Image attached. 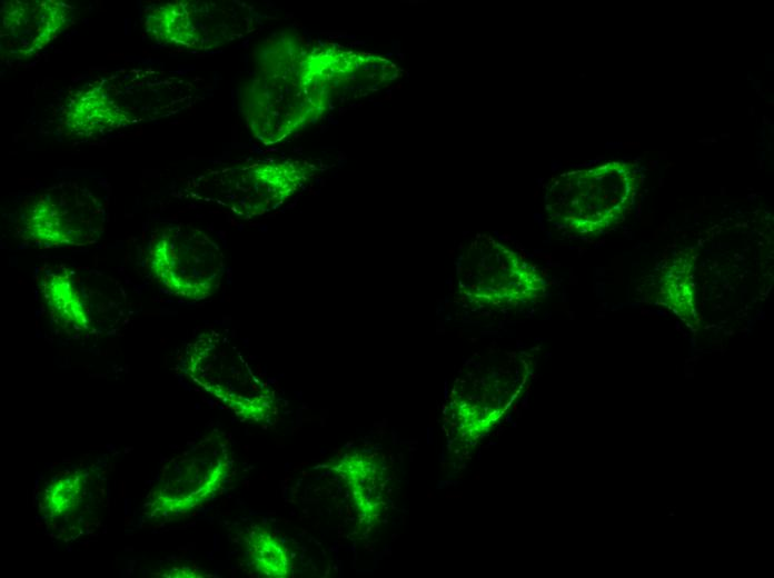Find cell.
Wrapping results in <instances>:
<instances>
[{
  "instance_id": "obj_1",
  "label": "cell",
  "mask_w": 774,
  "mask_h": 578,
  "mask_svg": "<svg viewBox=\"0 0 774 578\" xmlns=\"http://www.w3.org/2000/svg\"><path fill=\"white\" fill-rule=\"evenodd\" d=\"M198 99L199 86L189 79L151 68H123L100 74L69 93L60 122L71 136L98 138L168 118Z\"/></svg>"
},
{
  "instance_id": "obj_2",
  "label": "cell",
  "mask_w": 774,
  "mask_h": 578,
  "mask_svg": "<svg viewBox=\"0 0 774 578\" xmlns=\"http://www.w3.org/2000/svg\"><path fill=\"white\" fill-rule=\"evenodd\" d=\"M302 47L292 38L270 41L257 57L255 76L244 86L242 117L265 144L285 140L330 109L331 102L301 80Z\"/></svg>"
},
{
  "instance_id": "obj_3",
  "label": "cell",
  "mask_w": 774,
  "mask_h": 578,
  "mask_svg": "<svg viewBox=\"0 0 774 578\" xmlns=\"http://www.w3.org/2000/svg\"><path fill=\"white\" fill-rule=\"evenodd\" d=\"M637 185L635 167L623 161L566 172L552 182L547 210L565 228L596 236L625 219Z\"/></svg>"
},
{
  "instance_id": "obj_4",
  "label": "cell",
  "mask_w": 774,
  "mask_h": 578,
  "mask_svg": "<svg viewBox=\"0 0 774 578\" xmlns=\"http://www.w3.org/2000/svg\"><path fill=\"white\" fill-rule=\"evenodd\" d=\"M107 203L102 195L79 180L53 183L24 200L19 236L41 248L92 245L102 236Z\"/></svg>"
},
{
  "instance_id": "obj_5",
  "label": "cell",
  "mask_w": 774,
  "mask_h": 578,
  "mask_svg": "<svg viewBox=\"0 0 774 578\" xmlns=\"http://www.w3.org/2000/svg\"><path fill=\"white\" fill-rule=\"evenodd\" d=\"M315 170L306 160H259L206 171L188 182L186 191L250 219L280 206Z\"/></svg>"
},
{
  "instance_id": "obj_6",
  "label": "cell",
  "mask_w": 774,
  "mask_h": 578,
  "mask_svg": "<svg viewBox=\"0 0 774 578\" xmlns=\"http://www.w3.org/2000/svg\"><path fill=\"white\" fill-rule=\"evenodd\" d=\"M142 23L157 43L206 51L252 33L261 21L241 1L176 0L147 6Z\"/></svg>"
},
{
  "instance_id": "obj_7",
  "label": "cell",
  "mask_w": 774,
  "mask_h": 578,
  "mask_svg": "<svg viewBox=\"0 0 774 578\" xmlns=\"http://www.w3.org/2000/svg\"><path fill=\"white\" fill-rule=\"evenodd\" d=\"M146 263L166 291L192 300L215 292L225 270L219 246L202 230L183 223L166 225L151 233Z\"/></svg>"
},
{
  "instance_id": "obj_8",
  "label": "cell",
  "mask_w": 774,
  "mask_h": 578,
  "mask_svg": "<svg viewBox=\"0 0 774 578\" xmlns=\"http://www.w3.org/2000/svg\"><path fill=\"white\" fill-rule=\"evenodd\" d=\"M186 368L198 386L237 416L261 421L275 412L272 390L224 335H201L190 347Z\"/></svg>"
},
{
  "instance_id": "obj_9",
  "label": "cell",
  "mask_w": 774,
  "mask_h": 578,
  "mask_svg": "<svg viewBox=\"0 0 774 578\" xmlns=\"http://www.w3.org/2000/svg\"><path fill=\"white\" fill-rule=\"evenodd\" d=\"M393 66L380 57L345 50L336 46L309 48L304 44L300 56L302 82L327 98L331 104L337 99L360 93L389 79Z\"/></svg>"
},
{
  "instance_id": "obj_10",
  "label": "cell",
  "mask_w": 774,
  "mask_h": 578,
  "mask_svg": "<svg viewBox=\"0 0 774 578\" xmlns=\"http://www.w3.org/2000/svg\"><path fill=\"white\" fill-rule=\"evenodd\" d=\"M75 7L60 0H9L0 10L1 58L34 57L72 22Z\"/></svg>"
},
{
  "instance_id": "obj_11",
  "label": "cell",
  "mask_w": 774,
  "mask_h": 578,
  "mask_svg": "<svg viewBox=\"0 0 774 578\" xmlns=\"http://www.w3.org/2000/svg\"><path fill=\"white\" fill-rule=\"evenodd\" d=\"M39 288L58 325L78 333L91 329L95 310L102 307V293L78 271L62 263L49 266L41 272Z\"/></svg>"
},
{
  "instance_id": "obj_12",
  "label": "cell",
  "mask_w": 774,
  "mask_h": 578,
  "mask_svg": "<svg viewBox=\"0 0 774 578\" xmlns=\"http://www.w3.org/2000/svg\"><path fill=\"white\" fill-rule=\"evenodd\" d=\"M179 467L175 479L159 485L149 505L156 516L187 512L210 499L220 487L227 470L226 458H189Z\"/></svg>"
},
{
  "instance_id": "obj_13",
  "label": "cell",
  "mask_w": 774,
  "mask_h": 578,
  "mask_svg": "<svg viewBox=\"0 0 774 578\" xmlns=\"http://www.w3.org/2000/svg\"><path fill=\"white\" fill-rule=\"evenodd\" d=\"M246 542L251 564L261 576H290L291 564L287 549L272 532L256 526L249 530Z\"/></svg>"
},
{
  "instance_id": "obj_14",
  "label": "cell",
  "mask_w": 774,
  "mask_h": 578,
  "mask_svg": "<svg viewBox=\"0 0 774 578\" xmlns=\"http://www.w3.org/2000/svg\"><path fill=\"white\" fill-rule=\"evenodd\" d=\"M85 475L71 472L59 477L47 487L42 505L50 517H61L77 508L82 490Z\"/></svg>"
},
{
  "instance_id": "obj_15",
  "label": "cell",
  "mask_w": 774,
  "mask_h": 578,
  "mask_svg": "<svg viewBox=\"0 0 774 578\" xmlns=\"http://www.w3.org/2000/svg\"><path fill=\"white\" fill-rule=\"evenodd\" d=\"M169 574V577H198V575H195V571L187 567L175 568Z\"/></svg>"
}]
</instances>
